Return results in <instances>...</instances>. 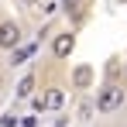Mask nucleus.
<instances>
[{
    "label": "nucleus",
    "mask_w": 127,
    "mask_h": 127,
    "mask_svg": "<svg viewBox=\"0 0 127 127\" xmlns=\"http://www.w3.org/2000/svg\"><path fill=\"white\" fill-rule=\"evenodd\" d=\"M117 106H124V86L106 83L103 89H100V96H96V110H100V113H113Z\"/></svg>",
    "instance_id": "f257e3e1"
},
{
    "label": "nucleus",
    "mask_w": 127,
    "mask_h": 127,
    "mask_svg": "<svg viewBox=\"0 0 127 127\" xmlns=\"http://www.w3.org/2000/svg\"><path fill=\"white\" fill-rule=\"evenodd\" d=\"M21 24L17 21H0V48L3 52H14L17 45H21Z\"/></svg>",
    "instance_id": "f03ea898"
},
{
    "label": "nucleus",
    "mask_w": 127,
    "mask_h": 127,
    "mask_svg": "<svg viewBox=\"0 0 127 127\" xmlns=\"http://www.w3.org/2000/svg\"><path fill=\"white\" fill-rule=\"evenodd\" d=\"M31 93H34V76H24L17 83V96H31Z\"/></svg>",
    "instance_id": "423d86ee"
},
{
    "label": "nucleus",
    "mask_w": 127,
    "mask_h": 127,
    "mask_svg": "<svg viewBox=\"0 0 127 127\" xmlns=\"http://www.w3.org/2000/svg\"><path fill=\"white\" fill-rule=\"evenodd\" d=\"M0 93H3V76H0Z\"/></svg>",
    "instance_id": "9b49d317"
},
{
    "label": "nucleus",
    "mask_w": 127,
    "mask_h": 127,
    "mask_svg": "<svg viewBox=\"0 0 127 127\" xmlns=\"http://www.w3.org/2000/svg\"><path fill=\"white\" fill-rule=\"evenodd\" d=\"M89 79H93V69H76V86H89Z\"/></svg>",
    "instance_id": "0eeeda50"
},
{
    "label": "nucleus",
    "mask_w": 127,
    "mask_h": 127,
    "mask_svg": "<svg viewBox=\"0 0 127 127\" xmlns=\"http://www.w3.org/2000/svg\"><path fill=\"white\" fill-rule=\"evenodd\" d=\"M31 55H34V45H17V48H14V55H10V65H24Z\"/></svg>",
    "instance_id": "39448f33"
},
{
    "label": "nucleus",
    "mask_w": 127,
    "mask_h": 127,
    "mask_svg": "<svg viewBox=\"0 0 127 127\" xmlns=\"http://www.w3.org/2000/svg\"><path fill=\"white\" fill-rule=\"evenodd\" d=\"M72 48H76V34H55V41H52V55L55 59H69L72 55Z\"/></svg>",
    "instance_id": "7ed1b4c3"
},
{
    "label": "nucleus",
    "mask_w": 127,
    "mask_h": 127,
    "mask_svg": "<svg viewBox=\"0 0 127 127\" xmlns=\"http://www.w3.org/2000/svg\"><path fill=\"white\" fill-rule=\"evenodd\" d=\"M24 3H28V7H38V3H41V0H24Z\"/></svg>",
    "instance_id": "9d476101"
},
{
    "label": "nucleus",
    "mask_w": 127,
    "mask_h": 127,
    "mask_svg": "<svg viewBox=\"0 0 127 127\" xmlns=\"http://www.w3.org/2000/svg\"><path fill=\"white\" fill-rule=\"evenodd\" d=\"M41 103H45V110H59V106L65 103V93L62 89H48V93L41 96Z\"/></svg>",
    "instance_id": "20e7f679"
},
{
    "label": "nucleus",
    "mask_w": 127,
    "mask_h": 127,
    "mask_svg": "<svg viewBox=\"0 0 127 127\" xmlns=\"http://www.w3.org/2000/svg\"><path fill=\"white\" fill-rule=\"evenodd\" d=\"M59 7H65L69 14H79V10H83V0H62Z\"/></svg>",
    "instance_id": "6e6552de"
},
{
    "label": "nucleus",
    "mask_w": 127,
    "mask_h": 127,
    "mask_svg": "<svg viewBox=\"0 0 127 127\" xmlns=\"http://www.w3.org/2000/svg\"><path fill=\"white\" fill-rule=\"evenodd\" d=\"M0 127H17V117H14V113H10V117H3V124Z\"/></svg>",
    "instance_id": "1a4fd4ad"
}]
</instances>
